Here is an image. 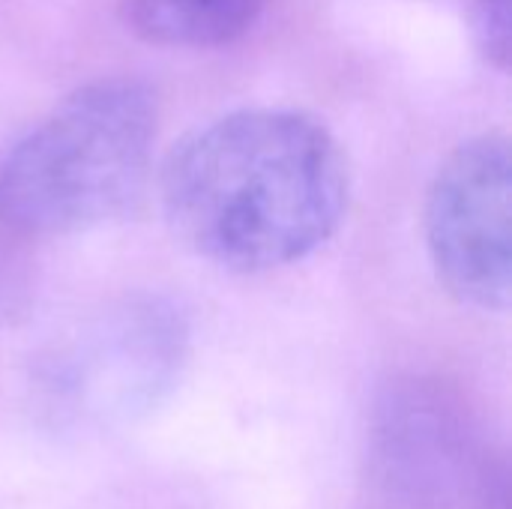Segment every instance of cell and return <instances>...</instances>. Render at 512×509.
I'll return each mask as SVG.
<instances>
[{
	"label": "cell",
	"mask_w": 512,
	"mask_h": 509,
	"mask_svg": "<svg viewBox=\"0 0 512 509\" xmlns=\"http://www.w3.org/2000/svg\"><path fill=\"white\" fill-rule=\"evenodd\" d=\"M36 297L33 240L0 213V327L27 318Z\"/></svg>",
	"instance_id": "obj_6"
},
{
	"label": "cell",
	"mask_w": 512,
	"mask_h": 509,
	"mask_svg": "<svg viewBox=\"0 0 512 509\" xmlns=\"http://www.w3.org/2000/svg\"><path fill=\"white\" fill-rule=\"evenodd\" d=\"M159 132L150 84L108 75L63 96L0 162V213L33 243L120 219L144 192Z\"/></svg>",
	"instance_id": "obj_2"
},
{
	"label": "cell",
	"mask_w": 512,
	"mask_h": 509,
	"mask_svg": "<svg viewBox=\"0 0 512 509\" xmlns=\"http://www.w3.org/2000/svg\"><path fill=\"white\" fill-rule=\"evenodd\" d=\"M423 237L435 276L450 297L480 312H507L512 297L507 135L483 132L444 159L426 192Z\"/></svg>",
	"instance_id": "obj_3"
},
{
	"label": "cell",
	"mask_w": 512,
	"mask_h": 509,
	"mask_svg": "<svg viewBox=\"0 0 512 509\" xmlns=\"http://www.w3.org/2000/svg\"><path fill=\"white\" fill-rule=\"evenodd\" d=\"M468 21L480 57L492 69L507 72L512 57V0H471Z\"/></svg>",
	"instance_id": "obj_7"
},
{
	"label": "cell",
	"mask_w": 512,
	"mask_h": 509,
	"mask_svg": "<svg viewBox=\"0 0 512 509\" xmlns=\"http://www.w3.org/2000/svg\"><path fill=\"white\" fill-rule=\"evenodd\" d=\"M186 354V324L159 297H132L84 324L45 366L48 393L81 411L147 405Z\"/></svg>",
	"instance_id": "obj_4"
},
{
	"label": "cell",
	"mask_w": 512,
	"mask_h": 509,
	"mask_svg": "<svg viewBox=\"0 0 512 509\" xmlns=\"http://www.w3.org/2000/svg\"><path fill=\"white\" fill-rule=\"evenodd\" d=\"M159 198L192 255L228 273H270L309 258L342 228L351 165L318 117L243 108L174 144Z\"/></svg>",
	"instance_id": "obj_1"
},
{
	"label": "cell",
	"mask_w": 512,
	"mask_h": 509,
	"mask_svg": "<svg viewBox=\"0 0 512 509\" xmlns=\"http://www.w3.org/2000/svg\"><path fill=\"white\" fill-rule=\"evenodd\" d=\"M270 0H123L129 33L159 48H222L261 18Z\"/></svg>",
	"instance_id": "obj_5"
}]
</instances>
